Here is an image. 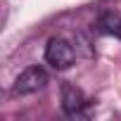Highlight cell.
Segmentation results:
<instances>
[{
  "instance_id": "6da1fadb",
  "label": "cell",
  "mask_w": 121,
  "mask_h": 121,
  "mask_svg": "<svg viewBox=\"0 0 121 121\" xmlns=\"http://www.w3.org/2000/svg\"><path fill=\"white\" fill-rule=\"evenodd\" d=\"M74 59H76V55H74V48H71V43H67L64 38H50L48 40V48H45V62L50 64V67H55V69H69L71 64H74Z\"/></svg>"
},
{
  "instance_id": "7a4b0ae2",
  "label": "cell",
  "mask_w": 121,
  "mask_h": 121,
  "mask_svg": "<svg viewBox=\"0 0 121 121\" xmlns=\"http://www.w3.org/2000/svg\"><path fill=\"white\" fill-rule=\"evenodd\" d=\"M45 86H48V74H45V69H40V67H29V69H24V71L17 76L12 90H14L17 95H31V93L43 90Z\"/></svg>"
},
{
  "instance_id": "3957f363",
  "label": "cell",
  "mask_w": 121,
  "mask_h": 121,
  "mask_svg": "<svg viewBox=\"0 0 121 121\" xmlns=\"http://www.w3.org/2000/svg\"><path fill=\"white\" fill-rule=\"evenodd\" d=\"M83 107H86V95H83L76 86L64 83V86H62V109H64V114L76 116V114H81Z\"/></svg>"
},
{
  "instance_id": "277c9868",
  "label": "cell",
  "mask_w": 121,
  "mask_h": 121,
  "mask_svg": "<svg viewBox=\"0 0 121 121\" xmlns=\"http://www.w3.org/2000/svg\"><path fill=\"white\" fill-rule=\"evenodd\" d=\"M100 31L121 38V14L119 12H107L100 17Z\"/></svg>"
}]
</instances>
